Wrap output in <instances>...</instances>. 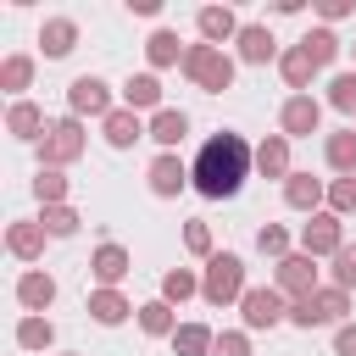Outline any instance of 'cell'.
Returning <instances> with one entry per match:
<instances>
[{"label": "cell", "mask_w": 356, "mask_h": 356, "mask_svg": "<svg viewBox=\"0 0 356 356\" xmlns=\"http://www.w3.org/2000/svg\"><path fill=\"white\" fill-rule=\"evenodd\" d=\"M184 134H189V117H184V111L161 106V111L150 117V139H156L161 150H178V145H184Z\"/></svg>", "instance_id": "83f0119b"}, {"label": "cell", "mask_w": 356, "mask_h": 356, "mask_svg": "<svg viewBox=\"0 0 356 356\" xmlns=\"http://www.w3.org/2000/svg\"><path fill=\"white\" fill-rule=\"evenodd\" d=\"M184 250H189V256H200V261H211V256H217L206 217H189V222H184Z\"/></svg>", "instance_id": "8d00e7d4"}, {"label": "cell", "mask_w": 356, "mask_h": 356, "mask_svg": "<svg viewBox=\"0 0 356 356\" xmlns=\"http://www.w3.org/2000/svg\"><path fill=\"white\" fill-rule=\"evenodd\" d=\"M245 256H234V250H217L211 261H206V273H200V300L206 306H239L245 300Z\"/></svg>", "instance_id": "7a4b0ae2"}, {"label": "cell", "mask_w": 356, "mask_h": 356, "mask_svg": "<svg viewBox=\"0 0 356 356\" xmlns=\"http://www.w3.org/2000/svg\"><path fill=\"white\" fill-rule=\"evenodd\" d=\"M300 50H306V56H312L317 67H334L345 44H339V33H334V28H306V39H300Z\"/></svg>", "instance_id": "d6a6232c"}, {"label": "cell", "mask_w": 356, "mask_h": 356, "mask_svg": "<svg viewBox=\"0 0 356 356\" xmlns=\"http://www.w3.org/2000/svg\"><path fill=\"white\" fill-rule=\"evenodd\" d=\"M44 128H50L44 106H33V100H11V106H6V134H11V139H22V145L33 139V145H39Z\"/></svg>", "instance_id": "d6986e66"}, {"label": "cell", "mask_w": 356, "mask_h": 356, "mask_svg": "<svg viewBox=\"0 0 356 356\" xmlns=\"http://www.w3.org/2000/svg\"><path fill=\"white\" fill-rule=\"evenodd\" d=\"M83 150H89V128H83V117H50V128H44V139H39V167L67 172Z\"/></svg>", "instance_id": "277c9868"}, {"label": "cell", "mask_w": 356, "mask_h": 356, "mask_svg": "<svg viewBox=\"0 0 356 356\" xmlns=\"http://www.w3.org/2000/svg\"><path fill=\"white\" fill-rule=\"evenodd\" d=\"M39 222H44V234H50V239H72L83 217H78L72 206H44V211H39Z\"/></svg>", "instance_id": "d590c367"}, {"label": "cell", "mask_w": 356, "mask_h": 356, "mask_svg": "<svg viewBox=\"0 0 356 356\" xmlns=\"http://www.w3.org/2000/svg\"><path fill=\"white\" fill-rule=\"evenodd\" d=\"M284 50H278V39H273V28L267 22H245L239 28V39H234V61H245V67H267V61H278Z\"/></svg>", "instance_id": "5bb4252c"}, {"label": "cell", "mask_w": 356, "mask_h": 356, "mask_svg": "<svg viewBox=\"0 0 356 356\" xmlns=\"http://www.w3.org/2000/svg\"><path fill=\"white\" fill-rule=\"evenodd\" d=\"M200 295V273L195 267H167L161 273V300L167 306H184V300H195Z\"/></svg>", "instance_id": "f1b7e54d"}, {"label": "cell", "mask_w": 356, "mask_h": 356, "mask_svg": "<svg viewBox=\"0 0 356 356\" xmlns=\"http://www.w3.org/2000/svg\"><path fill=\"white\" fill-rule=\"evenodd\" d=\"M256 172H261V178H278V184L295 172V167H289V139H284V134H267V139L256 145Z\"/></svg>", "instance_id": "d4e9b609"}, {"label": "cell", "mask_w": 356, "mask_h": 356, "mask_svg": "<svg viewBox=\"0 0 356 356\" xmlns=\"http://www.w3.org/2000/svg\"><path fill=\"white\" fill-rule=\"evenodd\" d=\"M345 245H350V239H345V217H334L328 206H323L317 217H306V222H300V250H306V256H317V261L328 256V261H334Z\"/></svg>", "instance_id": "9c48e42d"}, {"label": "cell", "mask_w": 356, "mask_h": 356, "mask_svg": "<svg viewBox=\"0 0 356 356\" xmlns=\"http://www.w3.org/2000/svg\"><path fill=\"white\" fill-rule=\"evenodd\" d=\"M289 323H295V328H306V334H312V328H323V323H334V328H339V323H350V289L323 284L312 300H295V306H289Z\"/></svg>", "instance_id": "5b68a950"}, {"label": "cell", "mask_w": 356, "mask_h": 356, "mask_svg": "<svg viewBox=\"0 0 356 356\" xmlns=\"http://www.w3.org/2000/svg\"><path fill=\"white\" fill-rule=\"evenodd\" d=\"M44 239H50V234H44L39 217H17V222L6 228V250H11L17 261H39V256H44Z\"/></svg>", "instance_id": "ffe728a7"}, {"label": "cell", "mask_w": 356, "mask_h": 356, "mask_svg": "<svg viewBox=\"0 0 356 356\" xmlns=\"http://www.w3.org/2000/svg\"><path fill=\"white\" fill-rule=\"evenodd\" d=\"M78 50V22L72 17H44L39 22V56L44 61H67Z\"/></svg>", "instance_id": "ac0fdd59"}, {"label": "cell", "mask_w": 356, "mask_h": 356, "mask_svg": "<svg viewBox=\"0 0 356 356\" xmlns=\"http://www.w3.org/2000/svg\"><path fill=\"white\" fill-rule=\"evenodd\" d=\"M317 72H323V67H317V61H312L300 44H289V50L278 56V78H284L295 95H312V78H317Z\"/></svg>", "instance_id": "cb8c5ba5"}, {"label": "cell", "mask_w": 356, "mask_h": 356, "mask_svg": "<svg viewBox=\"0 0 356 356\" xmlns=\"http://www.w3.org/2000/svg\"><path fill=\"white\" fill-rule=\"evenodd\" d=\"M33 195H39V206H67L72 178H67V172H56V167H39V172H33Z\"/></svg>", "instance_id": "836d02e7"}, {"label": "cell", "mask_w": 356, "mask_h": 356, "mask_svg": "<svg viewBox=\"0 0 356 356\" xmlns=\"http://www.w3.org/2000/svg\"><path fill=\"white\" fill-rule=\"evenodd\" d=\"M334 356H356V323H339L334 328Z\"/></svg>", "instance_id": "7bdbcfd3"}, {"label": "cell", "mask_w": 356, "mask_h": 356, "mask_svg": "<svg viewBox=\"0 0 356 356\" xmlns=\"http://www.w3.org/2000/svg\"><path fill=\"white\" fill-rule=\"evenodd\" d=\"M234 72H239V61H234L228 50H217V44H189V56H184V78H189L200 95L234 89Z\"/></svg>", "instance_id": "3957f363"}, {"label": "cell", "mask_w": 356, "mask_h": 356, "mask_svg": "<svg viewBox=\"0 0 356 356\" xmlns=\"http://www.w3.org/2000/svg\"><path fill=\"white\" fill-rule=\"evenodd\" d=\"M100 139L111 145V150H134L139 139H150V122L139 117V111H128V106H117L106 122H100Z\"/></svg>", "instance_id": "e0dca14e"}, {"label": "cell", "mask_w": 356, "mask_h": 356, "mask_svg": "<svg viewBox=\"0 0 356 356\" xmlns=\"http://www.w3.org/2000/svg\"><path fill=\"white\" fill-rule=\"evenodd\" d=\"M256 250L273 256V261H284V256H289V228H284V222H261V228H256Z\"/></svg>", "instance_id": "74e56055"}, {"label": "cell", "mask_w": 356, "mask_h": 356, "mask_svg": "<svg viewBox=\"0 0 356 356\" xmlns=\"http://www.w3.org/2000/svg\"><path fill=\"white\" fill-rule=\"evenodd\" d=\"M323 161H328L334 178H350V172H356V128L328 134V139H323Z\"/></svg>", "instance_id": "4316f807"}, {"label": "cell", "mask_w": 356, "mask_h": 356, "mask_svg": "<svg viewBox=\"0 0 356 356\" xmlns=\"http://www.w3.org/2000/svg\"><path fill=\"white\" fill-rule=\"evenodd\" d=\"M356 6L350 0H317V17H323V28H334V22H345Z\"/></svg>", "instance_id": "b9f144b4"}, {"label": "cell", "mask_w": 356, "mask_h": 356, "mask_svg": "<svg viewBox=\"0 0 356 356\" xmlns=\"http://www.w3.org/2000/svg\"><path fill=\"white\" fill-rule=\"evenodd\" d=\"M134 323H139L150 339H172V334H178V306H167L161 295H156V300H139V317H134Z\"/></svg>", "instance_id": "484cf974"}, {"label": "cell", "mask_w": 356, "mask_h": 356, "mask_svg": "<svg viewBox=\"0 0 356 356\" xmlns=\"http://www.w3.org/2000/svg\"><path fill=\"white\" fill-rule=\"evenodd\" d=\"M89 273H95V289H117V284L134 273V256H128V245H117V239L95 245V250H89Z\"/></svg>", "instance_id": "7c38bea8"}, {"label": "cell", "mask_w": 356, "mask_h": 356, "mask_svg": "<svg viewBox=\"0 0 356 356\" xmlns=\"http://www.w3.org/2000/svg\"><path fill=\"white\" fill-rule=\"evenodd\" d=\"M145 184H150L156 200H178V195L189 189V161H184L178 150H156L150 167H145Z\"/></svg>", "instance_id": "30bf717a"}, {"label": "cell", "mask_w": 356, "mask_h": 356, "mask_svg": "<svg viewBox=\"0 0 356 356\" xmlns=\"http://www.w3.org/2000/svg\"><path fill=\"white\" fill-rule=\"evenodd\" d=\"M11 339H17V350H50L56 345V323L50 317H17Z\"/></svg>", "instance_id": "f546056e"}, {"label": "cell", "mask_w": 356, "mask_h": 356, "mask_svg": "<svg viewBox=\"0 0 356 356\" xmlns=\"http://www.w3.org/2000/svg\"><path fill=\"white\" fill-rule=\"evenodd\" d=\"M89 317L100 328H122L128 317H139V306L122 295V289H89Z\"/></svg>", "instance_id": "44dd1931"}, {"label": "cell", "mask_w": 356, "mask_h": 356, "mask_svg": "<svg viewBox=\"0 0 356 356\" xmlns=\"http://www.w3.org/2000/svg\"><path fill=\"white\" fill-rule=\"evenodd\" d=\"M273 289L295 306V300H312L323 284H317V256H306V250H289L284 261H273Z\"/></svg>", "instance_id": "52a82bcc"}, {"label": "cell", "mask_w": 356, "mask_h": 356, "mask_svg": "<svg viewBox=\"0 0 356 356\" xmlns=\"http://www.w3.org/2000/svg\"><path fill=\"white\" fill-rule=\"evenodd\" d=\"M117 111V95H111V83L100 78V72H78L72 83H67V117H95V122H106Z\"/></svg>", "instance_id": "8992f818"}, {"label": "cell", "mask_w": 356, "mask_h": 356, "mask_svg": "<svg viewBox=\"0 0 356 356\" xmlns=\"http://www.w3.org/2000/svg\"><path fill=\"white\" fill-rule=\"evenodd\" d=\"M61 356H78V350H61Z\"/></svg>", "instance_id": "f6af8a7d"}, {"label": "cell", "mask_w": 356, "mask_h": 356, "mask_svg": "<svg viewBox=\"0 0 356 356\" xmlns=\"http://www.w3.org/2000/svg\"><path fill=\"white\" fill-rule=\"evenodd\" d=\"M284 206L300 211V217H317V211L328 206V184L312 178V172H289V178H284Z\"/></svg>", "instance_id": "9a60e30c"}, {"label": "cell", "mask_w": 356, "mask_h": 356, "mask_svg": "<svg viewBox=\"0 0 356 356\" xmlns=\"http://www.w3.org/2000/svg\"><path fill=\"white\" fill-rule=\"evenodd\" d=\"M178 356H211V345H217V334L206 328V323H178V334L167 339Z\"/></svg>", "instance_id": "1f68e13d"}, {"label": "cell", "mask_w": 356, "mask_h": 356, "mask_svg": "<svg viewBox=\"0 0 356 356\" xmlns=\"http://www.w3.org/2000/svg\"><path fill=\"white\" fill-rule=\"evenodd\" d=\"M328 211L334 217H350L356 211V172L350 178H328Z\"/></svg>", "instance_id": "f35d334b"}, {"label": "cell", "mask_w": 356, "mask_h": 356, "mask_svg": "<svg viewBox=\"0 0 356 356\" xmlns=\"http://www.w3.org/2000/svg\"><path fill=\"white\" fill-rule=\"evenodd\" d=\"M350 56H356V44H350Z\"/></svg>", "instance_id": "bcb514c9"}, {"label": "cell", "mask_w": 356, "mask_h": 356, "mask_svg": "<svg viewBox=\"0 0 356 356\" xmlns=\"http://www.w3.org/2000/svg\"><path fill=\"white\" fill-rule=\"evenodd\" d=\"M323 106H334V111L356 117V67H345V72H334V78H328V89H323Z\"/></svg>", "instance_id": "e575fe53"}, {"label": "cell", "mask_w": 356, "mask_h": 356, "mask_svg": "<svg viewBox=\"0 0 356 356\" xmlns=\"http://www.w3.org/2000/svg\"><path fill=\"white\" fill-rule=\"evenodd\" d=\"M184 56H189V44H184L172 28H156V33L145 39V61H150V72H161V67H184Z\"/></svg>", "instance_id": "603a6c76"}, {"label": "cell", "mask_w": 356, "mask_h": 356, "mask_svg": "<svg viewBox=\"0 0 356 356\" xmlns=\"http://www.w3.org/2000/svg\"><path fill=\"white\" fill-rule=\"evenodd\" d=\"M328 284H339V289H356V245H345V250L334 256V267H328Z\"/></svg>", "instance_id": "ab89813d"}, {"label": "cell", "mask_w": 356, "mask_h": 356, "mask_svg": "<svg viewBox=\"0 0 356 356\" xmlns=\"http://www.w3.org/2000/svg\"><path fill=\"white\" fill-rule=\"evenodd\" d=\"M211 356H250V334L245 328H222L217 345H211Z\"/></svg>", "instance_id": "60d3db41"}, {"label": "cell", "mask_w": 356, "mask_h": 356, "mask_svg": "<svg viewBox=\"0 0 356 356\" xmlns=\"http://www.w3.org/2000/svg\"><path fill=\"white\" fill-rule=\"evenodd\" d=\"M33 83V56H22V50H11L6 61H0V89L11 95V100H22V89Z\"/></svg>", "instance_id": "4dcf8cb0"}, {"label": "cell", "mask_w": 356, "mask_h": 356, "mask_svg": "<svg viewBox=\"0 0 356 356\" xmlns=\"http://www.w3.org/2000/svg\"><path fill=\"white\" fill-rule=\"evenodd\" d=\"M350 128H356V117H350Z\"/></svg>", "instance_id": "7dc6e473"}, {"label": "cell", "mask_w": 356, "mask_h": 356, "mask_svg": "<svg viewBox=\"0 0 356 356\" xmlns=\"http://www.w3.org/2000/svg\"><path fill=\"white\" fill-rule=\"evenodd\" d=\"M134 17H161V0H128Z\"/></svg>", "instance_id": "ee69618b"}, {"label": "cell", "mask_w": 356, "mask_h": 356, "mask_svg": "<svg viewBox=\"0 0 356 356\" xmlns=\"http://www.w3.org/2000/svg\"><path fill=\"white\" fill-rule=\"evenodd\" d=\"M117 95H122L128 111H150V117L161 111V78H156V72H128V83H122Z\"/></svg>", "instance_id": "7402d4cb"}, {"label": "cell", "mask_w": 356, "mask_h": 356, "mask_svg": "<svg viewBox=\"0 0 356 356\" xmlns=\"http://www.w3.org/2000/svg\"><path fill=\"white\" fill-rule=\"evenodd\" d=\"M239 28H245V22H239L234 6H200V11H195V33H200V44H217V50H222V44L239 39Z\"/></svg>", "instance_id": "4fadbf2b"}, {"label": "cell", "mask_w": 356, "mask_h": 356, "mask_svg": "<svg viewBox=\"0 0 356 356\" xmlns=\"http://www.w3.org/2000/svg\"><path fill=\"white\" fill-rule=\"evenodd\" d=\"M17 306H22V317H44V312L56 306V278H50L44 267H28V273L17 278Z\"/></svg>", "instance_id": "2e32d148"}, {"label": "cell", "mask_w": 356, "mask_h": 356, "mask_svg": "<svg viewBox=\"0 0 356 356\" xmlns=\"http://www.w3.org/2000/svg\"><path fill=\"white\" fill-rule=\"evenodd\" d=\"M278 323H289V300H284L273 284L245 289V300H239V328H245V334H261V328H278Z\"/></svg>", "instance_id": "ba28073f"}, {"label": "cell", "mask_w": 356, "mask_h": 356, "mask_svg": "<svg viewBox=\"0 0 356 356\" xmlns=\"http://www.w3.org/2000/svg\"><path fill=\"white\" fill-rule=\"evenodd\" d=\"M323 128V100L317 95H289L284 106H278V134L295 145V139H312Z\"/></svg>", "instance_id": "8fae6325"}, {"label": "cell", "mask_w": 356, "mask_h": 356, "mask_svg": "<svg viewBox=\"0 0 356 356\" xmlns=\"http://www.w3.org/2000/svg\"><path fill=\"white\" fill-rule=\"evenodd\" d=\"M250 167H256V145H250L245 134L222 128V134H211V139L200 145V156L189 161V189L206 195V200H234V195L245 189Z\"/></svg>", "instance_id": "6da1fadb"}]
</instances>
